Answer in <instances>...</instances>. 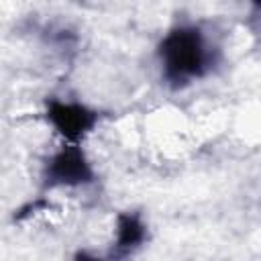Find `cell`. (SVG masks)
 Segmentation results:
<instances>
[{
	"label": "cell",
	"instance_id": "cell-1",
	"mask_svg": "<svg viewBox=\"0 0 261 261\" xmlns=\"http://www.w3.org/2000/svg\"><path fill=\"white\" fill-rule=\"evenodd\" d=\"M165 77L175 84L200 77L210 65V49L198 29L181 27L171 31L159 49Z\"/></svg>",
	"mask_w": 261,
	"mask_h": 261
},
{
	"label": "cell",
	"instance_id": "cell-4",
	"mask_svg": "<svg viewBox=\"0 0 261 261\" xmlns=\"http://www.w3.org/2000/svg\"><path fill=\"white\" fill-rule=\"evenodd\" d=\"M145 241V224L135 214L118 216L116 224V247L118 249H133Z\"/></svg>",
	"mask_w": 261,
	"mask_h": 261
},
{
	"label": "cell",
	"instance_id": "cell-3",
	"mask_svg": "<svg viewBox=\"0 0 261 261\" xmlns=\"http://www.w3.org/2000/svg\"><path fill=\"white\" fill-rule=\"evenodd\" d=\"M47 181L49 186H80L92 181V167L77 145L71 143L53 155L47 165Z\"/></svg>",
	"mask_w": 261,
	"mask_h": 261
},
{
	"label": "cell",
	"instance_id": "cell-2",
	"mask_svg": "<svg viewBox=\"0 0 261 261\" xmlns=\"http://www.w3.org/2000/svg\"><path fill=\"white\" fill-rule=\"evenodd\" d=\"M47 118L55 126V130L69 143H77L98 120L96 112L75 104V102H59L51 100L47 106Z\"/></svg>",
	"mask_w": 261,
	"mask_h": 261
}]
</instances>
